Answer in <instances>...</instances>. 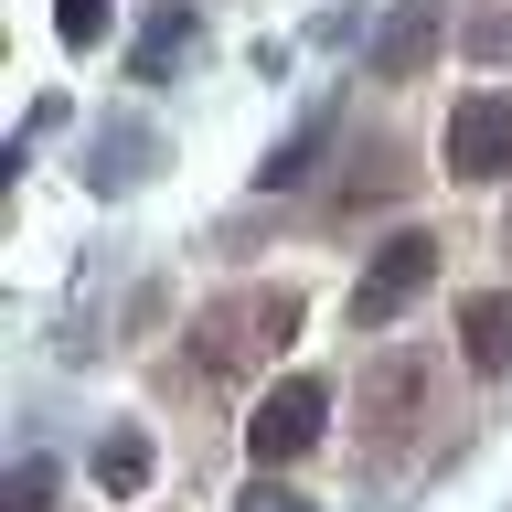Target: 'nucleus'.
I'll list each match as a JSON object with an SVG mask.
<instances>
[{"label": "nucleus", "mask_w": 512, "mask_h": 512, "mask_svg": "<svg viewBox=\"0 0 512 512\" xmlns=\"http://www.w3.org/2000/svg\"><path fill=\"white\" fill-rule=\"evenodd\" d=\"M438 384H448V352H427V342L363 363V448H406L438 406Z\"/></svg>", "instance_id": "nucleus-1"}, {"label": "nucleus", "mask_w": 512, "mask_h": 512, "mask_svg": "<svg viewBox=\"0 0 512 512\" xmlns=\"http://www.w3.org/2000/svg\"><path fill=\"white\" fill-rule=\"evenodd\" d=\"M288 331H299V288H246V299L203 310L192 363H203V374H235V363H256V352H278Z\"/></svg>", "instance_id": "nucleus-2"}, {"label": "nucleus", "mask_w": 512, "mask_h": 512, "mask_svg": "<svg viewBox=\"0 0 512 512\" xmlns=\"http://www.w3.org/2000/svg\"><path fill=\"white\" fill-rule=\"evenodd\" d=\"M427 288H438V235H427V224L384 235V246H374V267L352 278V331H384V320H406Z\"/></svg>", "instance_id": "nucleus-3"}, {"label": "nucleus", "mask_w": 512, "mask_h": 512, "mask_svg": "<svg viewBox=\"0 0 512 512\" xmlns=\"http://www.w3.org/2000/svg\"><path fill=\"white\" fill-rule=\"evenodd\" d=\"M438 150H448V171H459V182H502V171H512V86L459 96V107H448V128H438Z\"/></svg>", "instance_id": "nucleus-4"}, {"label": "nucleus", "mask_w": 512, "mask_h": 512, "mask_svg": "<svg viewBox=\"0 0 512 512\" xmlns=\"http://www.w3.org/2000/svg\"><path fill=\"white\" fill-rule=\"evenodd\" d=\"M320 416H331V395H320V374H288V384H267L256 395V416H246V448L278 470V459H310L320 448Z\"/></svg>", "instance_id": "nucleus-5"}, {"label": "nucleus", "mask_w": 512, "mask_h": 512, "mask_svg": "<svg viewBox=\"0 0 512 512\" xmlns=\"http://www.w3.org/2000/svg\"><path fill=\"white\" fill-rule=\"evenodd\" d=\"M448 43V0H395V22L374 32V75L384 86H406V75H427Z\"/></svg>", "instance_id": "nucleus-6"}, {"label": "nucleus", "mask_w": 512, "mask_h": 512, "mask_svg": "<svg viewBox=\"0 0 512 512\" xmlns=\"http://www.w3.org/2000/svg\"><path fill=\"white\" fill-rule=\"evenodd\" d=\"M459 352H470L480 374H512V299H459Z\"/></svg>", "instance_id": "nucleus-7"}, {"label": "nucleus", "mask_w": 512, "mask_h": 512, "mask_svg": "<svg viewBox=\"0 0 512 512\" xmlns=\"http://www.w3.org/2000/svg\"><path fill=\"white\" fill-rule=\"evenodd\" d=\"M192 32H203V22H192V0H171V11H150V32L128 43V75H150V86H160V75H171V64L192 54Z\"/></svg>", "instance_id": "nucleus-8"}, {"label": "nucleus", "mask_w": 512, "mask_h": 512, "mask_svg": "<svg viewBox=\"0 0 512 512\" xmlns=\"http://www.w3.org/2000/svg\"><path fill=\"white\" fill-rule=\"evenodd\" d=\"M395 192H406V160L395 150H352V182H342L331 214H363V203H395Z\"/></svg>", "instance_id": "nucleus-9"}, {"label": "nucleus", "mask_w": 512, "mask_h": 512, "mask_svg": "<svg viewBox=\"0 0 512 512\" xmlns=\"http://www.w3.org/2000/svg\"><path fill=\"white\" fill-rule=\"evenodd\" d=\"M96 480H107V491H139V480H150V438H139V427L96 438Z\"/></svg>", "instance_id": "nucleus-10"}, {"label": "nucleus", "mask_w": 512, "mask_h": 512, "mask_svg": "<svg viewBox=\"0 0 512 512\" xmlns=\"http://www.w3.org/2000/svg\"><path fill=\"white\" fill-rule=\"evenodd\" d=\"M11 512H54V459H11Z\"/></svg>", "instance_id": "nucleus-11"}, {"label": "nucleus", "mask_w": 512, "mask_h": 512, "mask_svg": "<svg viewBox=\"0 0 512 512\" xmlns=\"http://www.w3.org/2000/svg\"><path fill=\"white\" fill-rule=\"evenodd\" d=\"M310 150H320V118L299 128V139H278V160H267L256 182H267V192H288V182H299V171H310Z\"/></svg>", "instance_id": "nucleus-12"}, {"label": "nucleus", "mask_w": 512, "mask_h": 512, "mask_svg": "<svg viewBox=\"0 0 512 512\" xmlns=\"http://www.w3.org/2000/svg\"><path fill=\"white\" fill-rule=\"evenodd\" d=\"M54 22H64V43H75V54H86V43H96V32H107V0H64V11H54Z\"/></svg>", "instance_id": "nucleus-13"}, {"label": "nucleus", "mask_w": 512, "mask_h": 512, "mask_svg": "<svg viewBox=\"0 0 512 512\" xmlns=\"http://www.w3.org/2000/svg\"><path fill=\"white\" fill-rule=\"evenodd\" d=\"M246 512H320V502H310V491H288V480H256Z\"/></svg>", "instance_id": "nucleus-14"}]
</instances>
